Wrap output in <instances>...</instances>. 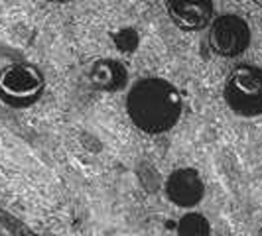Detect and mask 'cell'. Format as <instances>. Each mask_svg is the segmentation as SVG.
Instances as JSON below:
<instances>
[{
  "label": "cell",
  "mask_w": 262,
  "mask_h": 236,
  "mask_svg": "<svg viewBox=\"0 0 262 236\" xmlns=\"http://www.w3.org/2000/svg\"><path fill=\"white\" fill-rule=\"evenodd\" d=\"M182 95L164 79H142L126 97V110L136 128L148 134L170 130L182 114Z\"/></svg>",
  "instance_id": "obj_1"
},
{
  "label": "cell",
  "mask_w": 262,
  "mask_h": 236,
  "mask_svg": "<svg viewBox=\"0 0 262 236\" xmlns=\"http://www.w3.org/2000/svg\"><path fill=\"white\" fill-rule=\"evenodd\" d=\"M225 101L238 116L262 114V69L256 65H236L225 81Z\"/></svg>",
  "instance_id": "obj_2"
},
{
  "label": "cell",
  "mask_w": 262,
  "mask_h": 236,
  "mask_svg": "<svg viewBox=\"0 0 262 236\" xmlns=\"http://www.w3.org/2000/svg\"><path fill=\"white\" fill-rule=\"evenodd\" d=\"M43 89V77L36 67L14 63L0 73V95L6 103L24 106L34 103Z\"/></svg>",
  "instance_id": "obj_3"
},
{
  "label": "cell",
  "mask_w": 262,
  "mask_h": 236,
  "mask_svg": "<svg viewBox=\"0 0 262 236\" xmlns=\"http://www.w3.org/2000/svg\"><path fill=\"white\" fill-rule=\"evenodd\" d=\"M209 43L211 50L217 55L236 57L249 48L250 30L241 16L225 14L213 22L209 32Z\"/></svg>",
  "instance_id": "obj_4"
},
{
  "label": "cell",
  "mask_w": 262,
  "mask_h": 236,
  "mask_svg": "<svg viewBox=\"0 0 262 236\" xmlns=\"http://www.w3.org/2000/svg\"><path fill=\"white\" fill-rule=\"evenodd\" d=\"M166 195L178 207H195L205 195V185L199 173L191 168L176 170L166 181Z\"/></svg>",
  "instance_id": "obj_5"
},
{
  "label": "cell",
  "mask_w": 262,
  "mask_h": 236,
  "mask_svg": "<svg viewBox=\"0 0 262 236\" xmlns=\"http://www.w3.org/2000/svg\"><path fill=\"white\" fill-rule=\"evenodd\" d=\"M168 14L171 22L182 30H203L213 18L211 0H168Z\"/></svg>",
  "instance_id": "obj_6"
},
{
  "label": "cell",
  "mask_w": 262,
  "mask_h": 236,
  "mask_svg": "<svg viewBox=\"0 0 262 236\" xmlns=\"http://www.w3.org/2000/svg\"><path fill=\"white\" fill-rule=\"evenodd\" d=\"M91 83L103 91H118L126 83V69L115 59H101L91 69Z\"/></svg>",
  "instance_id": "obj_7"
},
{
  "label": "cell",
  "mask_w": 262,
  "mask_h": 236,
  "mask_svg": "<svg viewBox=\"0 0 262 236\" xmlns=\"http://www.w3.org/2000/svg\"><path fill=\"white\" fill-rule=\"evenodd\" d=\"M178 234L180 236H209L211 226L209 221L199 213H187L178 223Z\"/></svg>",
  "instance_id": "obj_8"
},
{
  "label": "cell",
  "mask_w": 262,
  "mask_h": 236,
  "mask_svg": "<svg viewBox=\"0 0 262 236\" xmlns=\"http://www.w3.org/2000/svg\"><path fill=\"white\" fill-rule=\"evenodd\" d=\"M117 43L120 50L132 52L136 48V43H138V36L134 34V30H124V32H120V36L117 38Z\"/></svg>",
  "instance_id": "obj_9"
},
{
  "label": "cell",
  "mask_w": 262,
  "mask_h": 236,
  "mask_svg": "<svg viewBox=\"0 0 262 236\" xmlns=\"http://www.w3.org/2000/svg\"><path fill=\"white\" fill-rule=\"evenodd\" d=\"M52 2H67V0H52Z\"/></svg>",
  "instance_id": "obj_10"
},
{
  "label": "cell",
  "mask_w": 262,
  "mask_h": 236,
  "mask_svg": "<svg viewBox=\"0 0 262 236\" xmlns=\"http://www.w3.org/2000/svg\"><path fill=\"white\" fill-rule=\"evenodd\" d=\"M258 236H262V228H260V234H258Z\"/></svg>",
  "instance_id": "obj_11"
}]
</instances>
